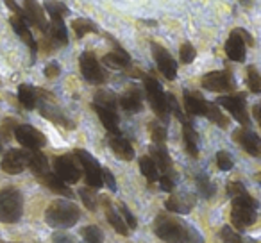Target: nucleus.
Listing matches in <instances>:
<instances>
[{"mask_svg": "<svg viewBox=\"0 0 261 243\" xmlns=\"http://www.w3.org/2000/svg\"><path fill=\"white\" fill-rule=\"evenodd\" d=\"M81 211L70 200H54L50 206L45 211V222H47L50 227L56 229H65L72 227L79 222Z\"/></svg>", "mask_w": 261, "mask_h": 243, "instance_id": "1", "label": "nucleus"}, {"mask_svg": "<svg viewBox=\"0 0 261 243\" xmlns=\"http://www.w3.org/2000/svg\"><path fill=\"white\" fill-rule=\"evenodd\" d=\"M256 211H257V202L249 195V193H242V195L232 199V207H231V222L238 231L250 227L256 222Z\"/></svg>", "mask_w": 261, "mask_h": 243, "instance_id": "2", "label": "nucleus"}, {"mask_svg": "<svg viewBox=\"0 0 261 243\" xmlns=\"http://www.w3.org/2000/svg\"><path fill=\"white\" fill-rule=\"evenodd\" d=\"M23 197L16 188L0 190V222L15 224L22 218Z\"/></svg>", "mask_w": 261, "mask_h": 243, "instance_id": "3", "label": "nucleus"}, {"mask_svg": "<svg viewBox=\"0 0 261 243\" xmlns=\"http://www.w3.org/2000/svg\"><path fill=\"white\" fill-rule=\"evenodd\" d=\"M154 232L167 243H186V224L170 214H158L154 220Z\"/></svg>", "mask_w": 261, "mask_h": 243, "instance_id": "4", "label": "nucleus"}, {"mask_svg": "<svg viewBox=\"0 0 261 243\" xmlns=\"http://www.w3.org/2000/svg\"><path fill=\"white\" fill-rule=\"evenodd\" d=\"M143 86H145V93L149 97V102L152 105L154 113L165 122L168 120V105H167V93H163V88L152 77H145L143 79Z\"/></svg>", "mask_w": 261, "mask_h": 243, "instance_id": "5", "label": "nucleus"}, {"mask_svg": "<svg viewBox=\"0 0 261 243\" xmlns=\"http://www.w3.org/2000/svg\"><path fill=\"white\" fill-rule=\"evenodd\" d=\"M79 65H81V73H83V77L88 83H91V84L106 83L108 73L104 72V68L100 66V63L95 58L93 52H84V54H81Z\"/></svg>", "mask_w": 261, "mask_h": 243, "instance_id": "6", "label": "nucleus"}, {"mask_svg": "<svg viewBox=\"0 0 261 243\" xmlns=\"http://www.w3.org/2000/svg\"><path fill=\"white\" fill-rule=\"evenodd\" d=\"M75 157L79 159L81 167L84 170V175H86V182L90 188H100L102 186V167L98 165V161L91 156L86 150H75Z\"/></svg>", "mask_w": 261, "mask_h": 243, "instance_id": "7", "label": "nucleus"}, {"mask_svg": "<svg viewBox=\"0 0 261 243\" xmlns=\"http://www.w3.org/2000/svg\"><path fill=\"white\" fill-rule=\"evenodd\" d=\"M202 88L207 91H232L236 88V80L231 72H210L202 77Z\"/></svg>", "mask_w": 261, "mask_h": 243, "instance_id": "8", "label": "nucleus"}, {"mask_svg": "<svg viewBox=\"0 0 261 243\" xmlns=\"http://www.w3.org/2000/svg\"><path fill=\"white\" fill-rule=\"evenodd\" d=\"M218 105L225 107L236 120H238L242 125H249L250 118L249 113H247V105H245V97L242 93L238 95H227V97H220L217 100Z\"/></svg>", "mask_w": 261, "mask_h": 243, "instance_id": "9", "label": "nucleus"}, {"mask_svg": "<svg viewBox=\"0 0 261 243\" xmlns=\"http://www.w3.org/2000/svg\"><path fill=\"white\" fill-rule=\"evenodd\" d=\"M15 138L29 150H40L41 147L47 143L45 136L41 134L38 129H34L33 125H27V124L16 125L15 127Z\"/></svg>", "mask_w": 261, "mask_h": 243, "instance_id": "10", "label": "nucleus"}, {"mask_svg": "<svg viewBox=\"0 0 261 243\" xmlns=\"http://www.w3.org/2000/svg\"><path fill=\"white\" fill-rule=\"evenodd\" d=\"M152 56H154V61H156L158 68H160V72L163 73L168 80H174L175 75H177V63L172 58L170 52L165 47H161V45L152 43Z\"/></svg>", "mask_w": 261, "mask_h": 243, "instance_id": "11", "label": "nucleus"}, {"mask_svg": "<svg viewBox=\"0 0 261 243\" xmlns=\"http://www.w3.org/2000/svg\"><path fill=\"white\" fill-rule=\"evenodd\" d=\"M54 172L63 182H77L81 179V168L70 156H59L54 159Z\"/></svg>", "mask_w": 261, "mask_h": 243, "instance_id": "12", "label": "nucleus"}, {"mask_svg": "<svg viewBox=\"0 0 261 243\" xmlns=\"http://www.w3.org/2000/svg\"><path fill=\"white\" fill-rule=\"evenodd\" d=\"M23 16L29 22V25H34L41 31V33H47L48 31V23H47V16L43 13V8L38 4L36 0H23V9H22Z\"/></svg>", "mask_w": 261, "mask_h": 243, "instance_id": "13", "label": "nucleus"}, {"mask_svg": "<svg viewBox=\"0 0 261 243\" xmlns=\"http://www.w3.org/2000/svg\"><path fill=\"white\" fill-rule=\"evenodd\" d=\"M27 167V152L25 150L11 149L4 154V159H2V170L9 175L22 174Z\"/></svg>", "mask_w": 261, "mask_h": 243, "instance_id": "14", "label": "nucleus"}, {"mask_svg": "<svg viewBox=\"0 0 261 243\" xmlns=\"http://www.w3.org/2000/svg\"><path fill=\"white\" fill-rule=\"evenodd\" d=\"M195 202H197V199H195V195H193V193L179 192V193H175V195H172L170 199L165 202V206H167V209L172 211V213L186 214V213H190V211L193 209Z\"/></svg>", "mask_w": 261, "mask_h": 243, "instance_id": "15", "label": "nucleus"}, {"mask_svg": "<svg viewBox=\"0 0 261 243\" xmlns=\"http://www.w3.org/2000/svg\"><path fill=\"white\" fill-rule=\"evenodd\" d=\"M9 22H11L13 31H15V33L27 43V47L31 48L33 58H34V54H36V50H38V45H36V40H34V36H33V31H31V27H29V22H27L25 16H23V13L22 15L11 16Z\"/></svg>", "mask_w": 261, "mask_h": 243, "instance_id": "16", "label": "nucleus"}, {"mask_svg": "<svg viewBox=\"0 0 261 243\" xmlns=\"http://www.w3.org/2000/svg\"><path fill=\"white\" fill-rule=\"evenodd\" d=\"M225 54L231 61L236 63H242L245 59V41L236 29L229 34L227 41H225Z\"/></svg>", "mask_w": 261, "mask_h": 243, "instance_id": "17", "label": "nucleus"}, {"mask_svg": "<svg viewBox=\"0 0 261 243\" xmlns=\"http://www.w3.org/2000/svg\"><path fill=\"white\" fill-rule=\"evenodd\" d=\"M236 140H238V143L247 154H250L254 157L259 156V136L256 132L249 131V129H240L236 132Z\"/></svg>", "mask_w": 261, "mask_h": 243, "instance_id": "18", "label": "nucleus"}, {"mask_svg": "<svg viewBox=\"0 0 261 243\" xmlns=\"http://www.w3.org/2000/svg\"><path fill=\"white\" fill-rule=\"evenodd\" d=\"M109 147H111V150L115 152V156L120 157V159H123V161L135 159V149H133V145L129 143V140L122 138L120 134H115L109 138Z\"/></svg>", "mask_w": 261, "mask_h": 243, "instance_id": "19", "label": "nucleus"}, {"mask_svg": "<svg viewBox=\"0 0 261 243\" xmlns=\"http://www.w3.org/2000/svg\"><path fill=\"white\" fill-rule=\"evenodd\" d=\"M207 104L199 93H192V91L186 90L185 91V107L188 111V115H195V116H206L207 111Z\"/></svg>", "mask_w": 261, "mask_h": 243, "instance_id": "20", "label": "nucleus"}, {"mask_svg": "<svg viewBox=\"0 0 261 243\" xmlns=\"http://www.w3.org/2000/svg\"><path fill=\"white\" fill-rule=\"evenodd\" d=\"M120 105L125 109L127 113H140L143 107V97L140 93V90H129L120 97Z\"/></svg>", "mask_w": 261, "mask_h": 243, "instance_id": "21", "label": "nucleus"}, {"mask_svg": "<svg viewBox=\"0 0 261 243\" xmlns=\"http://www.w3.org/2000/svg\"><path fill=\"white\" fill-rule=\"evenodd\" d=\"M93 109H95V113L98 115V118H100V122L104 124V127L108 129L111 134H120L118 116H116V113L113 111V109H106V107L97 105V104H93Z\"/></svg>", "mask_w": 261, "mask_h": 243, "instance_id": "22", "label": "nucleus"}, {"mask_svg": "<svg viewBox=\"0 0 261 243\" xmlns=\"http://www.w3.org/2000/svg\"><path fill=\"white\" fill-rule=\"evenodd\" d=\"M27 167L31 168L34 175L40 177L48 172V161L40 150H31V152H27Z\"/></svg>", "mask_w": 261, "mask_h": 243, "instance_id": "23", "label": "nucleus"}, {"mask_svg": "<svg viewBox=\"0 0 261 243\" xmlns=\"http://www.w3.org/2000/svg\"><path fill=\"white\" fill-rule=\"evenodd\" d=\"M150 157H152V161L156 163L158 170H161L163 174H168V172H170L172 161H170V156H168L167 149H165V145L150 147Z\"/></svg>", "mask_w": 261, "mask_h": 243, "instance_id": "24", "label": "nucleus"}, {"mask_svg": "<svg viewBox=\"0 0 261 243\" xmlns=\"http://www.w3.org/2000/svg\"><path fill=\"white\" fill-rule=\"evenodd\" d=\"M40 181L43 182L47 188H50L52 192L59 193V195L72 197V190H70L68 186H66V182H63L56 174H48V172H47V174L40 175Z\"/></svg>", "mask_w": 261, "mask_h": 243, "instance_id": "25", "label": "nucleus"}, {"mask_svg": "<svg viewBox=\"0 0 261 243\" xmlns=\"http://www.w3.org/2000/svg\"><path fill=\"white\" fill-rule=\"evenodd\" d=\"M182 138H185V145L190 156L192 157L199 156V138H197L195 129L188 122H182Z\"/></svg>", "mask_w": 261, "mask_h": 243, "instance_id": "26", "label": "nucleus"}, {"mask_svg": "<svg viewBox=\"0 0 261 243\" xmlns=\"http://www.w3.org/2000/svg\"><path fill=\"white\" fill-rule=\"evenodd\" d=\"M129 63L130 58L123 48H118L116 52H109V54L104 56V65L109 66V68H115V70L125 68V66H129Z\"/></svg>", "mask_w": 261, "mask_h": 243, "instance_id": "27", "label": "nucleus"}, {"mask_svg": "<svg viewBox=\"0 0 261 243\" xmlns=\"http://www.w3.org/2000/svg\"><path fill=\"white\" fill-rule=\"evenodd\" d=\"M43 8L48 13L50 20H63L70 13V9L66 8V4L61 2V0H43Z\"/></svg>", "mask_w": 261, "mask_h": 243, "instance_id": "28", "label": "nucleus"}, {"mask_svg": "<svg viewBox=\"0 0 261 243\" xmlns=\"http://www.w3.org/2000/svg\"><path fill=\"white\" fill-rule=\"evenodd\" d=\"M47 33L50 34L52 40H54L58 45H61V47L68 43V31H66L63 20H50Z\"/></svg>", "mask_w": 261, "mask_h": 243, "instance_id": "29", "label": "nucleus"}, {"mask_svg": "<svg viewBox=\"0 0 261 243\" xmlns=\"http://www.w3.org/2000/svg\"><path fill=\"white\" fill-rule=\"evenodd\" d=\"M104 202H106V214H108V222L113 225V229H115V231L118 232V234L127 236V234H129V229H127V225H125V222H123V218L120 217L118 211H115L111 206H109L108 200H104Z\"/></svg>", "mask_w": 261, "mask_h": 243, "instance_id": "30", "label": "nucleus"}, {"mask_svg": "<svg viewBox=\"0 0 261 243\" xmlns=\"http://www.w3.org/2000/svg\"><path fill=\"white\" fill-rule=\"evenodd\" d=\"M18 98L25 109H34L38 105V91L29 84H22L18 88Z\"/></svg>", "mask_w": 261, "mask_h": 243, "instance_id": "31", "label": "nucleus"}, {"mask_svg": "<svg viewBox=\"0 0 261 243\" xmlns=\"http://www.w3.org/2000/svg\"><path fill=\"white\" fill-rule=\"evenodd\" d=\"M140 170H142L143 177H145L147 181L156 182L158 179H160V170H158L156 163H154L150 156H143L142 159H140Z\"/></svg>", "mask_w": 261, "mask_h": 243, "instance_id": "32", "label": "nucleus"}, {"mask_svg": "<svg viewBox=\"0 0 261 243\" xmlns=\"http://www.w3.org/2000/svg\"><path fill=\"white\" fill-rule=\"evenodd\" d=\"M72 29L75 31V38H79V40L83 36H86V34H90V33H98L97 25H95L93 22H90L88 18H77V20H73Z\"/></svg>", "mask_w": 261, "mask_h": 243, "instance_id": "33", "label": "nucleus"}, {"mask_svg": "<svg viewBox=\"0 0 261 243\" xmlns=\"http://www.w3.org/2000/svg\"><path fill=\"white\" fill-rule=\"evenodd\" d=\"M41 115H43L45 118H48V120H52V122H56V124H63L65 127H68V129L73 127L72 122H68V120H66L65 116H63L61 113L58 111V109L50 107V105H45V104L41 105Z\"/></svg>", "mask_w": 261, "mask_h": 243, "instance_id": "34", "label": "nucleus"}, {"mask_svg": "<svg viewBox=\"0 0 261 243\" xmlns=\"http://www.w3.org/2000/svg\"><path fill=\"white\" fill-rule=\"evenodd\" d=\"M197 188H199L200 195H202L204 199H211V197L215 195V192H217L215 184L210 181V177H207L206 174H199V175H197Z\"/></svg>", "mask_w": 261, "mask_h": 243, "instance_id": "35", "label": "nucleus"}, {"mask_svg": "<svg viewBox=\"0 0 261 243\" xmlns=\"http://www.w3.org/2000/svg\"><path fill=\"white\" fill-rule=\"evenodd\" d=\"M95 104L102 105V107H106V109H113V111H115L116 104H118V98H116L111 91H98V93L95 95Z\"/></svg>", "mask_w": 261, "mask_h": 243, "instance_id": "36", "label": "nucleus"}, {"mask_svg": "<svg viewBox=\"0 0 261 243\" xmlns=\"http://www.w3.org/2000/svg\"><path fill=\"white\" fill-rule=\"evenodd\" d=\"M247 84H249L252 93H259L261 91V77L257 73L256 66H247Z\"/></svg>", "mask_w": 261, "mask_h": 243, "instance_id": "37", "label": "nucleus"}, {"mask_svg": "<svg viewBox=\"0 0 261 243\" xmlns=\"http://www.w3.org/2000/svg\"><path fill=\"white\" fill-rule=\"evenodd\" d=\"M206 116L211 120V122H215V124L220 125V127H227V118H225V116L222 115V111L218 109L217 104H207Z\"/></svg>", "mask_w": 261, "mask_h": 243, "instance_id": "38", "label": "nucleus"}, {"mask_svg": "<svg viewBox=\"0 0 261 243\" xmlns=\"http://www.w3.org/2000/svg\"><path fill=\"white\" fill-rule=\"evenodd\" d=\"M84 238V243H102V231L97 225H88L81 231Z\"/></svg>", "mask_w": 261, "mask_h": 243, "instance_id": "39", "label": "nucleus"}, {"mask_svg": "<svg viewBox=\"0 0 261 243\" xmlns=\"http://www.w3.org/2000/svg\"><path fill=\"white\" fill-rule=\"evenodd\" d=\"M79 195H81V199H83L84 206L90 211H95V207H97V195L91 192V188H81Z\"/></svg>", "mask_w": 261, "mask_h": 243, "instance_id": "40", "label": "nucleus"}, {"mask_svg": "<svg viewBox=\"0 0 261 243\" xmlns=\"http://www.w3.org/2000/svg\"><path fill=\"white\" fill-rule=\"evenodd\" d=\"M179 58H181V61L185 63V65H190V63H192L193 59L197 58L195 47H193L192 43H182L181 45V50H179Z\"/></svg>", "mask_w": 261, "mask_h": 243, "instance_id": "41", "label": "nucleus"}, {"mask_svg": "<svg viewBox=\"0 0 261 243\" xmlns=\"http://www.w3.org/2000/svg\"><path fill=\"white\" fill-rule=\"evenodd\" d=\"M150 129H152L154 145H165V142H167V129L160 124H152L150 125Z\"/></svg>", "mask_w": 261, "mask_h": 243, "instance_id": "42", "label": "nucleus"}, {"mask_svg": "<svg viewBox=\"0 0 261 243\" xmlns=\"http://www.w3.org/2000/svg\"><path fill=\"white\" fill-rule=\"evenodd\" d=\"M217 167L220 168V170L227 172L232 168V157L229 152H225V150H220V152H217Z\"/></svg>", "mask_w": 261, "mask_h": 243, "instance_id": "43", "label": "nucleus"}, {"mask_svg": "<svg viewBox=\"0 0 261 243\" xmlns=\"http://www.w3.org/2000/svg\"><path fill=\"white\" fill-rule=\"evenodd\" d=\"M222 239H224V243H242L240 234L232 227H229V225H225L222 229Z\"/></svg>", "mask_w": 261, "mask_h": 243, "instance_id": "44", "label": "nucleus"}, {"mask_svg": "<svg viewBox=\"0 0 261 243\" xmlns=\"http://www.w3.org/2000/svg\"><path fill=\"white\" fill-rule=\"evenodd\" d=\"M186 243H204V238L200 232L192 225H186Z\"/></svg>", "mask_w": 261, "mask_h": 243, "instance_id": "45", "label": "nucleus"}, {"mask_svg": "<svg viewBox=\"0 0 261 243\" xmlns=\"http://www.w3.org/2000/svg\"><path fill=\"white\" fill-rule=\"evenodd\" d=\"M245 186L242 184L240 181H234V182H229L227 184V195L231 197V199H234V197L242 195V193H245Z\"/></svg>", "mask_w": 261, "mask_h": 243, "instance_id": "46", "label": "nucleus"}, {"mask_svg": "<svg viewBox=\"0 0 261 243\" xmlns=\"http://www.w3.org/2000/svg\"><path fill=\"white\" fill-rule=\"evenodd\" d=\"M120 213H122V217L125 218V225H127V227L136 229V224H138V222H136V218L130 214V211L127 209L125 204H120Z\"/></svg>", "mask_w": 261, "mask_h": 243, "instance_id": "47", "label": "nucleus"}, {"mask_svg": "<svg viewBox=\"0 0 261 243\" xmlns=\"http://www.w3.org/2000/svg\"><path fill=\"white\" fill-rule=\"evenodd\" d=\"M102 184L108 186L111 192H116V181L113 177V174L108 170V168H102Z\"/></svg>", "mask_w": 261, "mask_h": 243, "instance_id": "48", "label": "nucleus"}, {"mask_svg": "<svg viewBox=\"0 0 261 243\" xmlns=\"http://www.w3.org/2000/svg\"><path fill=\"white\" fill-rule=\"evenodd\" d=\"M158 181H160V188L163 190V192H172V190H174V179L168 174L161 175V179H158Z\"/></svg>", "mask_w": 261, "mask_h": 243, "instance_id": "49", "label": "nucleus"}, {"mask_svg": "<svg viewBox=\"0 0 261 243\" xmlns=\"http://www.w3.org/2000/svg\"><path fill=\"white\" fill-rule=\"evenodd\" d=\"M54 243H79V241H75V238H72L70 234L56 232V234H54Z\"/></svg>", "mask_w": 261, "mask_h": 243, "instance_id": "50", "label": "nucleus"}, {"mask_svg": "<svg viewBox=\"0 0 261 243\" xmlns=\"http://www.w3.org/2000/svg\"><path fill=\"white\" fill-rule=\"evenodd\" d=\"M59 72H61V68H59L58 63H48V65L45 66V75L47 77H58Z\"/></svg>", "mask_w": 261, "mask_h": 243, "instance_id": "51", "label": "nucleus"}, {"mask_svg": "<svg viewBox=\"0 0 261 243\" xmlns=\"http://www.w3.org/2000/svg\"><path fill=\"white\" fill-rule=\"evenodd\" d=\"M6 4H8V8L13 9V11H15L16 15H22V9H20L18 6L15 4V0H6Z\"/></svg>", "mask_w": 261, "mask_h": 243, "instance_id": "52", "label": "nucleus"}, {"mask_svg": "<svg viewBox=\"0 0 261 243\" xmlns=\"http://www.w3.org/2000/svg\"><path fill=\"white\" fill-rule=\"evenodd\" d=\"M254 116H256L257 122H259V120H261V116H259V104L254 105Z\"/></svg>", "mask_w": 261, "mask_h": 243, "instance_id": "53", "label": "nucleus"}, {"mask_svg": "<svg viewBox=\"0 0 261 243\" xmlns=\"http://www.w3.org/2000/svg\"><path fill=\"white\" fill-rule=\"evenodd\" d=\"M238 2H240V4H242V6H245V8H250V6H252L254 0H238Z\"/></svg>", "mask_w": 261, "mask_h": 243, "instance_id": "54", "label": "nucleus"}, {"mask_svg": "<svg viewBox=\"0 0 261 243\" xmlns=\"http://www.w3.org/2000/svg\"><path fill=\"white\" fill-rule=\"evenodd\" d=\"M0 150H2V142H0Z\"/></svg>", "mask_w": 261, "mask_h": 243, "instance_id": "55", "label": "nucleus"}]
</instances>
